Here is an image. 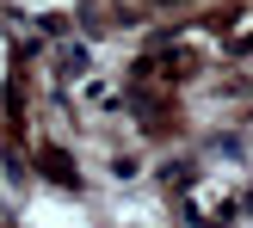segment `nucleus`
Wrapping results in <instances>:
<instances>
[{"label":"nucleus","instance_id":"obj_1","mask_svg":"<svg viewBox=\"0 0 253 228\" xmlns=\"http://www.w3.org/2000/svg\"><path fill=\"white\" fill-rule=\"evenodd\" d=\"M31 228H86V216L81 210H68V204H56V197H37V216H31Z\"/></svg>","mask_w":253,"mask_h":228}]
</instances>
